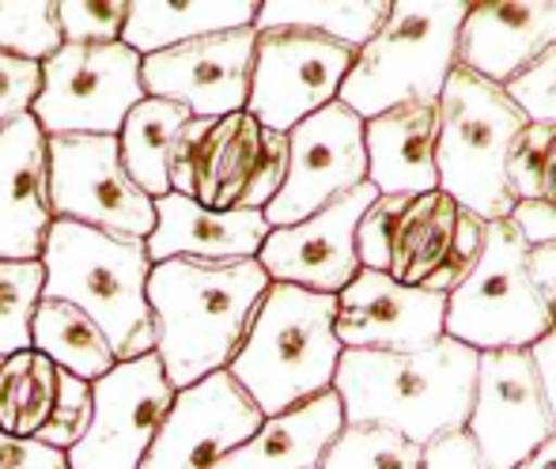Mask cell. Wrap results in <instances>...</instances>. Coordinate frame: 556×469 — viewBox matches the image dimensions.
<instances>
[{"label": "cell", "mask_w": 556, "mask_h": 469, "mask_svg": "<svg viewBox=\"0 0 556 469\" xmlns=\"http://www.w3.org/2000/svg\"><path fill=\"white\" fill-rule=\"evenodd\" d=\"M257 4L262 0H132L122 42L148 58L193 38L254 27Z\"/></svg>", "instance_id": "cell-26"}, {"label": "cell", "mask_w": 556, "mask_h": 469, "mask_svg": "<svg viewBox=\"0 0 556 469\" xmlns=\"http://www.w3.org/2000/svg\"><path fill=\"white\" fill-rule=\"evenodd\" d=\"M175 394L155 352L111 367L91 382V424L68 451V469H140Z\"/></svg>", "instance_id": "cell-12"}, {"label": "cell", "mask_w": 556, "mask_h": 469, "mask_svg": "<svg viewBox=\"0 0 556 469\" xmlns=\"http://www.w3.org/2000/svg\"><path fill=\"white\" fill-rule=\"evenodd\" d=\"M269 284L257 257H170L152 265L148 307L155 318V356L170 386L186 390L227 371Z\"/></svg>", "instance_id": "cell-1"}, {"label": "cell", "mask_w": 556, "mask_h": 469, "mask_svg": "<svg viewBox=\"0 0 556 469\" xmlns=\"http://www.w3.org/2000/svg\"><path fill=\"white\" fill-rule=\"evenodd\" d=\"M341 428L344 413L330 390L288 413L265 417L262 428L213 469H318Z\"/></svg>", "instance_id": "cell-25"}, {"label": "cell", "mask_w": 556, "mask_h": 469, "mask_svg": "<svg viewBox=\"0 0 556 469\" xmlns=\"http://www.w3.org/2000/svg\"><path fill=\"white\" fill-rule=\"evenodd\" d=\"M125 20H129V4L122 0H73V4H58L61 23V42L68 46H106L122 42Z\"/></svg>", "instance_id": "cell-34"}, {"label": "cell", "mask_w": 556, "mask_h": 469, "mask_svg": "<svg viewBox=\"0 0 556 469\" xmlns=\"http://www.w3.org/2000/svg\"><path fill=\"white\" fill-rule=\"evenodd\" d=\"M556 42V0H481L458 30V68L511 84Z\"/></svg>", "instance_id": "cell-22"}, {"label": "cell", "mask_w": 556, "mask_h": 469, "mask_svg": "<svg viewBox=\"0 0 556 469\" xmlns=\"http://www.w3.org/2000/svg\"><path fill=\"white\" fill-rule=\"evenodd\" d=\"M530 359H534V367H538V379H542L545 402H549L553 424H556V326L545 333L542 341L530 345Z\"/></svg>", "instance_id": "cell-41"}, {"label": "cell", "mask_w": 556, "mask_h": 469, "mask_svg": "<svg viewBox=\"0 0 556 469\" xmlns=\"http://www.w3.org/2000/svg\"><path fill=\"white\" fill-rule=\"evenodd\" d=\"M425 469H489L481 451L473 447L466 432L443 435V440L425 447Z\"/></svg>", "instance_id": "cell-39"}, {"label": "cell", "mask_w": 556, "mask_h": 469, "mask_svg": "<svg viewBox=\"0 0 556 469\" xmlns=\"http://www.w3.org/2000/svg\"><path fill=\"white\" fill-rule=\"evenodd\" d=\"M333 318L337 295L269 284L247 341L227 364V375L247 390L262 417H277L333 390L344 352L333 333Z\"/></svg>", "instance_id": "cell-4"}, {"label": "cell", "mask_w": 556, "mask_h": 469, "mask_svg": "<svg viewBox=\"0 0 556 469\" xmlns=\"http://www.w3.org/2000/svg\"><path fill=\"white\" fill-rule=\"evenodd\" d=\"M288 170V132H273L254 114L213 117L190 155L193 201L205 208L265 213Z\"/></svg>", "instance_id": "cell-15"}, {"label": "cell", "mask_w": 556, "mask_h": 469, "mask_svg": "<svg viewBox=\"0 0 556 469\" xmlns=\"http://www.w3.org/2000/svg\"><path fill=\"white\" fill-rule=\"evenodd\" d=\"M257 30H224L140 58L148 96L186 106L190 117H227L247 111Z\"/></svg>", "instance_id": "cell-17"}, {"label": "cell", "mask_w": 556, "mask_h": 469, "mask_svg": "<svg viewBox=\"0 0 556 469\" xmlns=\"http://www.w3.org/2000/svg\"><path fill=\"white\" fill-rule=\"evenodd\" d=\"M466 8V0H390L387 23L356 50L337 103L364 122L405 103H440L458 68Z\"/></svg>", "instance_id": "cell-5"}, {"label": "cell", "mask_w": 556, "mask_h": 469, "mask_svg": "<svg viewBox=\"0 0 556 469\" xmlns=\"http://www.w3.org/2000/svg\"><path fill=\"white\" fill-rule=\"evenodd\" d=\"M515 469H556V435H549V440H545L542 447L527 458V462L515 466Z\"/></svg>", "instance_id": "cell-42"}, {"label": "cell", "mask_w": 556, "mask_h": 469, "mask_svg": "<svg viewBox=\"0 0 556 469\" xmlns=\"http://www.w3.org/2000/svg\"><path fill=\"white\" fill-rule=\"evenodd\" d=\"M50 155V205L58 220L148 239L155 228V201L129 178L117 137L65 132L46 137Z\"/></svg>", "instance_id": "cell-10"}, {"label": "cell", "mask_w": 556, "mask_h": 469, "mask_svg": "<svg viewBox=\"0 0 556 469\" xmlns=\"http://www.w3.org/2000/svg\"><path fill=\"white\" fill-rule=\"evenodd\" d=\"M504 91L527 114L530 125H556V42L527 73H519L511 84H504Z\"/></svg>", "instance_id": "cell-35"}, {"label": "cell", "mask_w": 556, "mask_h": 469, "mask_svg": "<svg viewBox=\"0 0 556 469\" xmlns=\"http://www.w3.org/2000/svg\"><path fill=\"white\" fill-rule=\"evenodd\" d=\"M262 409L227 371L178 390L140 469H213L262 428Z\"/></svg>", "instance_id": "cell-18"}, {"label": "cell", "mask_w": 556, "mask_h": 469, "mask_svg": "<svg viewBox=\"0 0 556 469\" xmlns=\"http://www.w3.org/2000/svg\"><path fill=\"white\" fill-rule=\"evenodd\" d=\"M53 220L46 132L23 114L0 129V262H38Z\"/></svg>", "instance_id": "cell-21"}, {"label": "cell", "mask_w": 556, "mask_h": 469, "mask_svg": "<svg viewBox=\"0 0 556 469\" xmlns=\"http://www.w3.org/2000/svg\"><path fill=\"white\" fill-rule=\"evenodd\" d=\"M364 182V117H356L344 103H330L318 114L303 117L295 129H288L285 186L265 205V224L292 228Z\"/></svg>", "instance_id": "cell-13"}, {"label": "cell", "mask_w": 556, "mask_h": 469, "mask_svg": "<svg viewBox=\"0 0 556 469\" xmlns=\"http://www.w3.org/2000/svg\"><path fill=\"white\" fill-rule=\"evenodd\" d=\"M91 424V382L27 348L0 359V432L73 451Z\"/></svg>", "instance_id": "cell-20"}, {"label": "cell", "mask_w": 556, "mask_h": 469, "mask_svg": "<svg viewBox=\"0 0 556 469\" xmlns=\"http://www.w3.org/2000/svg\"><path fill=\"white\" fill-rule=\"evenodd\" d=\"M58 46V0H0V50L42 65Z\"/></svg>", "instance_id": "cell-32"}, {"label": "cell", "mask_w": 556, "mask_h": 469, "mask_svg": "<svg viewBox=\"0 0 556 469\" xmlns=\"http://www.w3.org/2000/svg\"><path fill=\"white\" fill-rule=\"evenodd\" d=\"M484 228L440 190L420 198L379 193L356 228V254L364 269L451 295L481 257Z\"/></svg>", "instance_id": "cell-7"}, {"label": "cell", "mask_w": 556, "mask_h": 469, "mask_svg": "<svg viewBox=\"0 0 556 469\" xmlns=\"http://www.w3.org/2000/svg\"><path fill=\"white\" fill-rule=\"evenodd\" d=\"M318 469H425V447L375 424H344Z\"/></svg>", "instance_id": "cell-30"}, {"label": "cell", "mask_w": 556, "mask_h": 469, "mask_svg": "<svg viewBox=\"0 0 556 469\" xmlns=\"http://www.w3.org/2000/svg\"><path fill=\"white\" fill-rule=\"evenodd\" d=\"M435 137H440V103H405L379 117H367V182L382 198L435 193L440 190Z\"/></svg>", "instance_id": "cell-24"}, {"label": "cell", "mask_w": 556, "mask_h": 469, "mask_svg": "<svg viewBox=\"0 0 556 469\" xmlns=\"http://www.w3.org/2000/svg\"><path fill=\"white\" fill-rule=\"evenodd\" d=\"M507 186L515 201L556 205V125H530L507 163Z\"/></svg>", "instance_id": "cell-33"}, {"label": "cell", "mask_w": 556, "mask_h": 469, "mask_svg": "<svg viewBox=\"0 0 556 469\" xmlns=\"http://www.w3.org/2000/svg\"><path fill=\"white\" fill-rule=\"evenodd\" d=\"M379 198L371 182L341 193L315 216L292 224V228H273L257 250V265L273 284H295L318 295H337L349 288L364 265L356 254V228L371 201Z\"/></svg>", "instance_id": "cell-16"}, {"label": "cell", "mask_w": 556, "mask_h": 469, "mask_svg": "<svg viewBox=\"0 0 556 469\" xmlns=\"http://www.w3.org/2000/svg\"><path fill=\"white\" fill-rule=\"evenodd\" d=\"M466 435L489 469L522 466L549 435H556L530 348H500L477 356Z\"/></svg>", "instance_id": "cell-14"}, {"label": "cell", "mask_w": 556, "mask_h": 469, "mask_svg": "<svg viewBox=\"0 0 556 469\" xmlns=\"http://www.w3.org/2000/svg\"><path fill=\"white\" fill-rule=\"evenodd\" d=\"M42 88V65L0 50V129L15 117L30 114Z\"/></svg>", "instance_id": "cell-36"}, {"label": "cell", "mask_w": 556, "mask_h": 469, "mask_svg": "<svg viewBox=\"0 0 556 469\" xmlns=\"http://www.w3.org/2000/svg\"><path fill=\"white\" fill-rule=\"evenodd\" d=\"M0 469H68V455L38 440L0 432Z\"/></svg>", "instance_id": "cell-37"}, {"label": "cell", "mask_w": 556, "mask_h": 469, "mask_svg": "<svg viewBox=\"0 0 556 469\" xmlns=\"http://www.w3.org/2000/svg\"><path fill=\"white\" fill-rule=\"evenodd\" d=\"M38 262L46 269V300L80 307L106 333L117 364L155 352V318L148 307L152 257L144 239L53 220Z\"/></svg>", "instance_id": "cell-3"}, {"label": "cell", "mask_w": 556, "mask_h": 469, "mask_svg": "<svg viewBox=\"0 0 556 469\" xmlns=\"http://www.w3.org/2000/svg\"><path fill=\"white\" fill-rule=\"evenodd\" d=\"M265 213L254 208H205L182 193H167L155 201V228L144 239L152 265L170 257H205V262H231V257H257L265 234Z\"/></svg>", "instance_id": "cell-23"}, {"label": "cell", "mask_w": 556, "mask_h": 469, "mask_svg": "<svg viewBox=\"0 0 556 469\" xmlns=\"http://www.w3.org/2000/svg\"><path fill=\"white\" fill-rule=\"evenodd\" d=\"M553 330L530 277V246L511 220H492L469 277L446 295V338L473 352L530 348Z\"/></svg>", "instance_id": "cell-8"}, {"label": "cell", "mask_w": 556, "mask_h": 469, "mask_svg": "<svg viewBox=\"0 0 556 469\" xmlns=\"http://www.w3.org/2000/svg\"><path fill=\"white\" fill-rule=\"evenodd\" d=\"M390 15V0H262L254 30H303L364 50Z\"/></svg>", "instance_id": "cell-28"}, {"label": "cell", "mask_w": 556, "mask_h": 469, "mask_svg": "<svg viewBox=\"0 0 556 469\" xmlns=\"http://www.w3.org/2000/svg\"><path fill=\"white\" fill-rule=\"evenodd\" d=\"M477 356L469 345L443 338L417 352L344 348L333 375L344 424H375L405 435L417 447L466 432L473 409Z\"/></svg>", "instance_id": "cell-2"}, {"label": "cell", "mask_w": 556, "mask_h": 469, "mask_svg": "<svg viewBox=\"0 0 556 469\" xmlns=\"http://www.w3.org/2000/svg\"><path fill=\"white\" fill-rule=\"evenodd\" d=\"M527 129V114L500 84L454 68L440 96V137H435L440 193L484 224L507 220L515 208L507 163Z\"/></svg>", "instance_id": "cell-6"}, {"label": "cell", "mask_w": 556, "mask_h": 469, "mask_svg": "<svg viewBox=\"0 0 556 469\" xmlns=\"http://www.w3.org/2000/svg\"><path fill=\"white\" fill-rule=\"evenodd\" d=\"M30 348L50 356L58 367L84 382L103 379L111 367H117V356L106 341V333L84 315L80 307L61 300H38L35 322H30Z\"/></svg>", "instance_id": "cell-29"}, {"label": "cell", "mask_w": 556, "mask_h": 469, "mask_svg": "<svg viewBox=\"0 0 556 469\" xmlns=\"http://www.w3.org/2000/svg\"><path fill=\"white\" fill-rule=\"evenodd\" d=\"M507 220L522 234L527 246H549V242H556V205H549V201H515Z\"/></svg>", "instance_id": "cell-38"}, {"label": "cell", "mask_w": 556, "mask_h": 469, "mask_svg": "<svg viewBox=\"0 0 556 469\" xmlns=\"http://www.w3.org/2000/svg\"><path fill=\"white\" fill-rule=\"evenodd\" d=\"M42 284V262H0V359L30 348V322Z\"/></svg>", "instance_id": "cell-31"}, {"label": "cell", "mask_w": 556, "mask_h": 469, "mask_svg": "<svg viewBox=\"0 0 556 469\" xmlns=\"http://www.w3.org/2000/svg\"><path fill=\"white\" fill-rule=\"evenodd\" d=\"M148 99L140 84V53L125 42L68 46L42 61V88L30 106V117L46 137L91 132L117 137L125 114Z\"/></svg>", "instance_id": "cell-9"}, {"label": "cell", "mask_w": 556, "mask_h": 469, "mask_svg": "<svg viewBox=\"0 0 556 469\" xmlns=\"http://www.w3.org/2000/svg\"><path fill=\"white\" fill-rule=\"evenodd\" d=\"M356 50L303 30H257L247 114L265 129L288 132L303 117L337 103Z\"/></svg>", "instance_id": "cell-11"}, {"label": "cell", "mask_w": 556, "mask_h": 469, "mask_svg": "<svg viewBox=\"0 0 556 469\" xmlns=\"http://www.w3.org/2000/svg\"><path fill=\"white\" fill-rule=\"evenodd\" d=\"M530 277H534V288L542 292V303L556 326V242L530 246Z\"/></svg>", "instance_id": "cell-40"}, {"label": "cell", "mask_w": 556, "mask_h": 469, "mask_svg": "<svg viewBox=\"0 0 556 469\" xmlns=\"http://www.w3.org/2000/svg\"><path fill=\"white\" fill-rule=\"evenodd\" d=\"M190 125V111L170 99H140L117 132V148H122V163L129 178L148 193L152 201L170 193V148H175L178 132Z\"/></svg>", "instance_id": "cell-27"}, {"label": "cell", "mask_w": 556, "mask_h": 469, "mask_svg": "<svg viewBox=\"0 0 556 469\" xmlns=\"http://www.w3.org/2000/svg\"><path fill=\"white\" fill-rule=\"evenodd\" d=\"M333 333L341 348L364 352H417L446 333V295L359 269L344 292H337Z\"/></svg>", "instance_id": "cell-19"}]
</instances>
